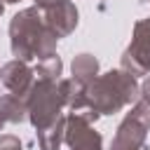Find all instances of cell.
<instances>
[{
	"label": "cell",
	"mask_w": 150,
	"mask_h": 150,
	"mask_svg": "<svg viewBox=\"0 0 150 150\" xmlns=\"http://www.w3.org/2000/svg\"><path fill=\"white\" fill-rule=\"evenodd\" d=\"M138 98V82L122 68L98 73L94 82H89L82 91V101L75 110V115H82L91 124L103 115L122 112L127 105H131Z\"/></svg>",
	"instance_id": "cell-1"
},
{
	"label": "cell",
	"mask_w": 150,
	"mask_h": 150,
	"mask_svg": "<svg viewBox=\"0 0 150 150\" xmlns=\"http://www.w3.org/2000/svg\"><path fill=\"white\" fill-rule=\"evenodd\" d=\"M56 42L59 38L47 28L42 19V9L26 7L16 12L9 21V49L12 56L19 61H40L52 54H56Z\"/></svg>",
	"instance_id": "cell-2"
},
{
	"label": "cell",
	"mask_w": 150,
	"mask_h": 150,
	"mask_svg": "<svg viewBox=\"0 0 150 150\" xmlns=\"http://www.w3.org/2000/svg\"><path fill=\"white\" fill-rule=\"evenodd\" d=\"M23 101L28 110V122L35 127V131L56 122L66 110L63 96L59 91V82H49V80H35Z\"/></svg>",
	"instance_id": "cell-3"
},
{
	"label": "cell",
	"mask_w": 150,
	"mask_h": 150,
	"mask_svg": "<svg viewBox=\"0 0 150 150\" xmlns=\"http://www.w3.org/2000/svg\"><path fill=\"white\" fill-rule=\"evenodd\" d=\"M148 131H150V103L136 98L131 103V110L117 124L108 150H148Z\"/></svg>",
	"instance_id": "cell-4"
},
{
	"label": "cell",
	"mask_w": 150,
	"mask_h": 150,
	"mask_svg": "<svg viewBox=\"0 0 150 150\" xmlns=\"http://www.w3.org/2000/svg\"><path fill=\"white\" fill-rule=\"evenodd\" d=\"M120 68L131 77L150 75V19H138L131 30V42L122 52Z\"/></svg>",
	"instance_id": "cell-5"
},
{
	"label": "cell",
	"mask_w": 150,
	"mask_h": 150,
	"mask_svg": "<svg viewBox=\"0 0 150 150\" xmlns=\"http://www.w3.org/2000/svg\"><path fill=\"white\" fill-rule=\"evenodd\" d=\"M63 143L70 150H103V136L94 129V124L89 120H84L82 115H75V112L66 115Z\"/></svg>",
	"instance_id": "cell-6"
},
{
	"label": "cell",
	"mask_w": 150,
	"mask_h": 150,
	"mask_svg": "<svg viewBox=\"0 0 150 150\" xmlns=\"http://www.w3.org/2000/svg\"><path fill=\"white\" fill-rule=\"evenodd\" d=\"M42 19H45L47 28L61 40V38H68L77 28L80 12H77L73 0H56V2H52L42 9Z\"/></svg>",
	"instance_id": "cell-7"
},
{
	"label": "cell",
	"mask_w": 150,
	"mask_h": 150,
	"mask_svg": "<svg viewBox=\"0 0 150 150\" xmlns=\"http://www.w3.org/2000/svg\"><path fill=\"white\" fill-rule=\"evenodd\" d=\"M0 82L5 84V89L19 98H26V94L30 91L33 82H35V73L26 61L12 59L0 68Z\"/></svg>",
	"instance_id": "cell-8"
},
{
	"label": "cell",
	"mask_w": 150,
	"mask_h": 150,
	"mask_svg": "<svg viewBox=\"0 0 150 150\" xmlns=\"http://www.w3.org/2000/svg\"><path fill=\"white\" fill-rule=\"evenodd\" d=\"M98 70H101V66H98V59L94 56V54H77L75 59H73V63H70V77L80 84V87H87L89 82H94L96 77H98Z\"/></svg>",
	"instance_id": "cell-9"
},
{
	"label": "cell",
	"mask_w": 150,
	"mask_h": 150,
	"mask_svg": "<svg viewBox=\"0 0 150 150\" xmlns=\"http://www.w3.org/2000/svg\"><path fill=\"white\" fill-rule=\"evenodd\" d=\"M28 120L26 101L14 94H0V122L5 124H21Z\"/></svg>",
	"instance_id": "cell-10"
},
{
	"label": "cell",
	"mask_w": 150,
	"mask_h": 150,
	"mask_svg": "<svg viewBox=\"0 0 150 150\" xmlns=\"http://www.w3.org/2000/svg\"><path fill=\"white\" fill-rule=\"evenodd\" d=\"M63 131H66V115H61L56 122H52L49 127L35 131L38 134V145L40 150H59L63 143Z\"/></svg>",
	"instance_id": "cell-11"
},
{
	"label": "cell",
	"mask_w": 150,
	"mask_h": 150,
	"mask_svg": "<svg viewBox=\"0 0 150 150\" xmlns=\"http://www.w3.org/2000/svg\"><path fill=\"white\" fill-rule=\"evenodd\" d=\"M35 73V80H49V82H59L61 80V73H63V61L59 54H52L47 59H40L33 68Z\"/></svg>",
	"instance_id": "cell-12"
},
{
	"label": "cell",
	"mask_w": 150,
	"mask_h": 150,
	"mask_svg": "<svg viewBox=\"0 0 150 150\" xmlns=\"http://www.w3.org/2000/svg\"><path fill=\"white\" fill-rule=\"evenodd\" d=\"M0 150H23L21 141L12 134H0Z\"/></svg>",
	"instance_id": "cell-13"
},
{
	"label": "cell",
	"mask_w": 150,
	"mask_h": 150,
	"mask_svg": "<svg viewBox=\"0 0 150 150\" xmlns=\"http://www.w3.org/2000/svg\"><path fill=\"white\" fill-rule=\"evenodd\" d=\"M138 98H143V101H148V103H150V75L145 77V82H143V84H138Z\"/></svg>",
	"instance_id": "cell-14"
},
{
	"label": "cell",
	"mask_w": 150,
	"mask_h": 150,
	"mask_svg": "<svg viewBox=\"0 0 150 150\" xmlns=\"http://www.w3.org/2000/svg\"><path fill=\"white\" fill-rule=\"evenodd\" d=\"M33 2H35V7H38V9H45L47 5H52V2H56V0H33Z\"/></svg>",
	"instance_id": "cell-15"
},
{
	"label": "cell",
	"mask_w": 150,
	"mask_h": 150,
	"mask_svg": "<svg viewBox=\"0 0 150 150\" xmlns=\"http://www.w3.org/2000/svg\"><path fill=\"white\" fill-rule=\"evenodd\" d=\"M2 5H14V2H21V0H0Z\"/></svg>",
	"instance_id": "cell-16"
},
{
	"label": "cell",
	"mask_w": 150,
	"mask_h": 150,
	"mask_svg": "<svg viewBox=\"0 0 150 150\" xmlns=\"http://www.w3.org/2000/svg\"><path fill=\"white\" fill-rule=\"evenodd\" d=\"M2 12H5V5H2V2H0V16H2Z\"/></svg>",
	"instance_id": "cell-17"
},
{
	"label": "cell",
	"mask_w": 150,
	"mask_h": 150,
	"mask_svg": "<svg viewBox=\"0 0 150 150\" xmlns=\"http://www.w3.org/2000/svg\"><path fill=\"white\" fill-rule=\"evenodd\" d=\"M2 129H5V122H0V131H2Z\"/></svg>",
	"instance_id": "cell-18"
}]
</instances>
